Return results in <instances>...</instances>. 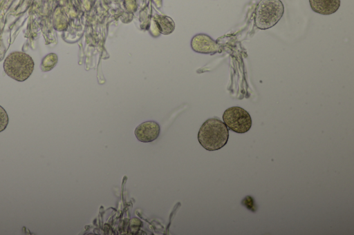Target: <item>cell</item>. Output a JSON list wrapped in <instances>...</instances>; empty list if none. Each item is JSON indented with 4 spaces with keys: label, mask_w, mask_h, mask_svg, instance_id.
<instances>
[{
    "label": "cell",
    "mask_w": 354,
    "mask_h": 235,
    "mask_svg": "<svg viewBox=\"0 0 354 235\" xmlns=\"http://www.w3.org/2000/svg\"><path fill=\"white\" fill-rule=\"evenodd\" d=\"M229 130L219 119L214 117L206 120L198 132V141L208 151L221 149L228 141Z\"/></svg>",
    "instance_id": "obj_1"
},
{
    "label": "cell",
    "mask_w": 354,
    "mask_h": 235,
    "mask_svg": "<svg viewBox=\"0 0 354 235\" xmlns=\"http://www.w3.org/2000/svg\"><path fill=\"white\" fill-rule=\"evenodd\" d=\"M35 63L32 57L24 52L14 51L4 60L3 70L6 74L15 81L22 82L32 74Z\"/></svg>",
    "instance_id": "obj_2"
},
{
    "label": "cell",
    "mask_w": 354,
    "mask_h": 235,
    "mask_svg": "<svg viewBox=\"0 0 354 235\" xmlns=\"http://www.w3.org/2000/svg\"><path fill=\"white\" fill-rule=\"evenodd\" d=\"M283 12L281 0H260L255 10V25L260 30L269 29L279 21Z\"/></svg>",
    "instance_id": "obj_3"
},
{
    "label": "cell",
    "mask_w": 354,
    "mask_h": 235,
    "mask_svg": "<svg viewBox=\"0 0 354 235\" xmlns=\"http://www.w3.org/2000/svg\"><path fill=\"white\" fill-rule=\"evenodd\" d=\"M223 123L236 133L243 134L250 130L252 119L250 114L243 108L234 106L225 110L223 114Z\"/></svg>",
    "instance_id": "obj_4"
},
{
    "label": "cell",
    "mask_w": 354,
    "mask_h": 235,
    "mask_svg": "<svg viewBox=\"0 0 354 235\" xmlns=\"http://www.w3.org/2000/svg\"><path fill=\"white\" fill-rule=\"evenodd\" d=\"M192 49L198 53L213 54L221 52L220 45L206 34H195L191 40Z\"/></svg>",
    "instance_id": "obj_5"
},
{
    "label": "cell",
    "mask_w": 354,
    "mask_h": 235,
    "mask_svg": "<svg viewBox=\"0 0 354 235\" xmlns=\"http://www.w3.org/2000/svg\"><path fill=\"white\" fill-rule=\"evenodd\" d=\"M160 132V125L154 121H147L140 123L134 131L137 139L142 143L153 141L159 136Z\"/></svg>",
    "instance_id": "obj_6"
},
{
    "label": "cell",
    "mask_w": 354,
    "mask_h": 235,
    "mask_svg": "<svg viewBox=\"0 0 354 235\" xmlns=\"http://www.w3.org/2000/svg\"><path fill=\"white\" fill-rule=\"evenodd\" d=\"M311 9L323 15L336 12L340 6V0H309Z\"/></svg>",
    "instance_id": "obj_7"
},
{
    "label": "cell",
    "mask_w": 354,
    "mask_h": 235,
    "mask_svg": "<svg viewBox=\"0 0 354 235\" xmlns=\"http://www.w3.org/2000/svg\"><path fill=\"white\" fill-rule=\"evenodd\" d=\"M153 21L158 31L165 35L171 34L175 29V23L173 19L166 15L156 14Z\"/></svg>",
    "instance_id": "obj_8"
},
{
    "label": "cell",
    "mask_w": 354,
    "mask_h": 235,
    "mask_svg": "<svg viewBox=\"0 0 354 235\" xmlns=\"http://www.w3.org/2000/svg\"><path fill=\"white\" fill-rule=\"evenodd\" d=\"M57 63V56L55 53L47 54L41 61V68L44 72L52 70Z\"/></svg>",
    "instance_id": "obj_9"
},
{
    "label": "cell",
    "mask_w": 354,
    "mask_h": 235,
    "mask_svg": "<svg viewBox=\"0 0 354 235\" xmlns=\"http://www.w3.org/2000/svg\"><path fill=\"white\" fill-rule=\"evenodd\" d=\"M9 122L8 115L6 110L0 105V132L6 130Z\"/></svg>",
    "instance_id": "obj_10"
}]
</instances>
